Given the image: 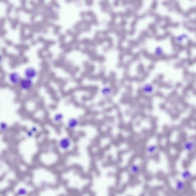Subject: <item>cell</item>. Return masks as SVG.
Listing matches in <instances>:
<instances>
[{
  "label": "cell",
  "mask_w": 196,
  "mask_h": 196,
  "mask_svg": "<svg viewBox=\"0 0 196 196\" xmlns=\"http://www.w3.org/2000/svg\"><path fill=\"white\" fill-rule=\"evenodd\" d=\"M8 79L9 82L11 84L16 85L20 84L22 79L19 73L17 72L13 71L9 74Z\"/></svg>",
  "instance_id": "3957f363"
},
{
  "label": "cell",
  "mask_w": 196,
  "mask_h": 196,
  "mask_svg": "<svg viewBox=\"0 0 196 196\" xmlns=\"http://www.w3.org/2000/svg\"><path fill=\"white\" fill-rule=\"evenodd\" d=\"M154 54L156 57H162L164 55V49L161 46H157L154 49Z\"/></svg>",
  "instance_id": "4fadbf2b"
},
{
  "label": "cell",
  "mask_w": 196,
  "mask_h": 196,
  "mask_svg": "<svg viewBox=\"0 0 196 196\" xmlns=\"http://www.w3.org/2000/svg\"><path fill=\"white\" fill-rule=\"evenodd\" d=\"M141 90L143 94L147 96H151L154 93L155 88L152 83H146L142 85Z\"/></svg>",
  "instance_id": "277c9868"
},
{
  "label": "cell",
  "mask_w": 196,
  "mask_h": 196,
  "mask_svg": "<svg viewBox=\"0 0 196 196\" xmlns=\"http://www.w3.org/2000/svg\"><path fill=\"white\" fill-rule=\"evenodd\" d=\"M113 92L112 88L108 86L103 87L101 90V94L105 98H109L111 97L113 93Z\"/></svg>",
  "instance_id": "8fae6325"
},
{
  "label": "cell",
  "mask_w": 196,
  "mask_h": 196,
  "mask_svg": "<svg viewBox=\"0 0 196 196\" xmlns=\"http://www.w3.org/2000/svg\"><path fill=\"white\" fill-rule=\"evenodd\" d=\"M30 131H31L33 133H35L37 132V128H36L35 127H32V128H31Z\"/></svg>",
  "instance_id": "e0dca14e"
},
{
  "label": "cell",
  "mask_w": 196,
  "mask_h": 196,
  "mask_svg": "<svg viewBox=\"0 0 196 196\" xmlns=\"http://www.w3.org/2000/svg\"><path fill=\"white\" fill-rule=\"evenodd\" d=\"M141 170L140 165L135 163L131 164L128 169L129 173L131 175L133 176H136L139 174L141 172Z\"/></svg>",
  "instance_id": "30bf717a"
},
{
  "label": "cell",
  "mask_w": 196,
  "mask_h": 196,
  "mask_svg": "<svg viewBox=\"0 0 196 196\" xmlns=\"http://www.w3.org/2000/svg\"><path fill=\"white\" fill-rule=\"evenodd\" d=\"M67 127L69 129H73L77 128L79 124V121L75 118H71L67 122Z\"/></svg>",
  "instance_id": "7c38bea8"
},
{
  "label": "cell",
  "mask_w": 196,
  "mask_h": 196,
  "mask_svg": "<svg viewBox=\"0 0 196 196\" xmlns=\"http://www.w3.org/2000/svg\"><path fill=\"white\" fill-rule=\"evenodd\" d=\"M37 72L34 67H27L25 69L24 75L26 78L32 80L37 76Z\"/></svg>",
  "instance_id": "8992f818"
},
{
  "label": "cell",
  "mask_w": 196,
  "mask_h": 196,
  "mask_svg": "<svg viewBox=\"0 0 196 196\" xmlns=\"http://www.w3.org/2000/svg\"><path fill=\"white\" fill-rule=\"evenodd\" d=\"M181 179L185 182L190 181L192 179L193 175L191 171L188 169H184L181 172Z\"/></svg>",
  "instance_id": "ba28073f"
},
{
  "label": "cell",
  "mask_w": 196,
  "mask_h": 196,
  "mask_svg": "<svg viewBox=\"0 0 196 196\" xmlns=\"http://www.w3.org/2000/svg\"><path fill=\"white\" fill-rule=\"evenodd\" d=\"M159 147L158 145L155 144H151L147 146L145 149V152L147 155L149 156L154 155L158 151Z\"/></svg>",
  "instance_id": "9c48e42d"
},
{
  "label": "cell",
  "mask_w": 196,
  "mask_h": 196,
  "mask_svg": "<svg viewBox=\"0 0 196 196\" xmlns=\"http://www.w3.org/2000/svg\"><path fill=\"white\" fill-rule=\"evenodd\" d=\"M19 85L21 89L27 91L30 89L32 87L33 85V82L32 80L25 78L24 79H22Z\"/></svg>",
  "instance_id": "52a82bcc"
},
{
  "label": "cell",
  "mask_w": 196,
  "mask_h": 196,
  "mask_svg": "<svg viewBox=\"0 0 196 196\" xmlns=\"http://www.w3.org/2000/svg\"><path fill=\"white\" fill-rule=\"evenodd\" d=\"M175 190L177 192L182 193L187 189V184L185 181L182 179H177L175 181L174 185Z\"/></svg>",
  "instance_id": "5b68a950"
},
{
  "label": "cell",
  "mask_w": 196,
  "mask_h": 196,
  "mask_svg": "<svg viewBox=\"0 0 196 196\" xmlns=\"http://www.w3.org/2000/svg\"><path fill=\"white\" fill-rule=\"evenodd\" d=\"M182 148L187 153H191L195 150L196 142L193 139H188L182 144Z\"/></svg>",
  "instance_id": "6da1fadb"
},
{
  "label": "cell",
  "mask_w": 196,
  "mask_h": 196,
  "mask_svg": "<svg viewBox=\"0 0 196 196\" xmlns=\"http://www.w3.org/2000/svg\"><path fill=\"white\" fill-rule=\"evenodd\" d=\"M8 128V126L6 123L3 122L1 123V129L2 131H5L7 130Z\"/></svg>",
  "instance_id": "2e32d148"
},
{
  "label": "cell",
  "mask_w": 196,
  "mask_h": 196,
  "mask_svg": "<svg viewBox=\"0 0 196 196\" xmlns=\"http://www.w3.org/2000/svg\"><path fill=\"white\" fill-rule=\"evenodd\" d=\"M64 119V115L61 113H57L54 116L53 120L56 123H61Z\"/></svg>",
  "instance_id": "9a60e30c"
},
{
  "label": "cell",
  "mask_w": 196,
  "mask_h": 196,
  "mask_svg": "<svg viewBox=\"0 0 196 196\" xmlns=\"http://www.w3.org/2000/svg\"><path fill=\"white\" fill-rule=\"evenodd\" d=\"M72 145L71 140L69 137H65L59 139L58 142L59 148L63 151H67L70 148Z\"/></svg>",
  "instance_id": "7a4b0ae2"
},
{
  "label": "cell",
  "mask_w": 196,
  "mask_h": 196,
  "mask_svg": "<svg viewBox=\"0 0 196 196\" xmlns=\"http://www.w3.org/2000/svg\"><path fill=\"white\" fill-rule=\"evenodd\" d=\"M189 37L186 34L183 33L177 36L175 38L176 42L178 43H181L183 42L184 40H188Z\"/></svg>",
  "instance_id": "5bb4252c"
}]
</instances>
